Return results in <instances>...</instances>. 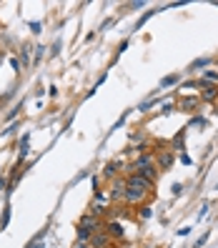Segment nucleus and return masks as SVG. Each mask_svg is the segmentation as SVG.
Listing matches in <instances>:
<instances>
[{
  "label": "nucleus",
  "instance_id": "14",
  "mask_svg": "<svg viewBox=\"0 0 218 248\" xmlns=\"http://www.w3.org/2000/svg\"><path fill=\"white\" fill-rule=\"evenodd\" d=\"M91 236H93V231L78 226V241H80V243H91Z\"/></svg>",
  "mask_w": 218,
  "mask_h": 248
},
{
  "label": "nucleus",
  "instance_id": "21",
  "mask_svg": "<svg viewBox=\"0 0 218 248\" xmlns=\"http://www.w3.org/2000/svg\"><path fill=\"white\" fill-rule=\"evenodd\" d=\"M216 5H218V3H216Z\"/></svg>",
  "mask_w": 218,
  "mask_h": 248
},
{
  "label": "nucleus",
  "instance_id": "20",
  "mask_svg": "<svg viewBox=\"0 0 218 248\" xmlns=\"http://www.w3.org/2000/svg\"><path fill=\"white\" fill-rule=\"evenodd\" d=\"M0 191H5V178H0Z\"/></svg>",
  "mask_w": 218,
  "mask_h": 248
},
{
  "label": "nucleus",
  "instance_id": "12",
  "mask_svg": "<svg viewBox=\"0 0 218 248\" xmlns=\"http://www.w3.org/2000/svg\"><path fill=\"white\" fill-rule=\"evenodd\" d=\"M138 176H143L145 181H151V183H156V176H158V170H156V166L153 168H143V170H136Z\"/></svg>",
  "mask_w": 218,
  "mask_h": 248
},
{
  "label": "nucleus",
  "instance_id": "9",
  "mask_svg": "<svg viewBox=\"0 0 218 248\" xmlns=\"http://www.w3.org/2000/svg\"><path fill=\"white\" fill-rule=\"evenodd\" d=\"M123 196H125V181L115 178V181H113V193H110V198H113V201H123Z\"/></svg>",
  "mask_w": 218,
  "mask_h": 248
},
{
  "label": "nucleus",
  "instance_id": "1",
  "mask_svg": "<svg viewBox=\"0 0 218 248\" xmlns=\"http://www.w3.org/2000/svg\"><path fill=\"white\" fill-rule=\"evenodd\" d=\"M198 88H201V100L203 103H213V100H218V85L213 83H206V80H198Z\"/></svg>",
  "mask_w": 218,
  "mask_h": 248
},
{
  "label": "nucleus",
  "instance_id": "2",
  "mask_svg": "<svg viewBox=\"0 0 218 248\" xmlns=\"http://www.w3.org/2000/svg\"><path fill=\"white\" fill-rule=\"evenodd\" d=\"M148 198V193L145 191H140V188H130V186H125V196H123V201L128 203V206H140V203Z\"/></svg>",
  "mask_w": 218,
  "mask_h": 248
},
{
  "label": "nucleus",
  "instance_id": "17",
  "mask_svg": "<svg viewBox=\"0 0 218 248\" xmlns=\"http://www.w3.org/2000/svg\"><path fill=\"white\" fill-rule=\"evenodd\" d=\"M140 218H143V221H145V218H151V208H148V206H143V213H140Z\"/></svg>",
  "mask_w": 218,
  "mask_h": 248
},
{
  "label": "nucleus",
  "instance_id": "19",
  "mask_svg": "<svg viewBox=\"0 0 218 248\" xmlns=\"http://www.w3.org/2000/svg\"><path fill=\"white\" fill-rule=\"evenodd\" d=\"M73 248H91V243H80V241H76V246Z\"/></svg>",
  "mask_w": 218,
  "mask_h": 248
},
{
  "label": "nucleus",
  "instance_id": "5",
  "mask_svg": "<svg viewBox=\"0 0 218 248\" xmlns=\"http://www.w3.org/2000/svg\"><path fill=\"white\" fill-rule=\"evenodd\" d=\"M178 108L186 110V113H196V110L201 108V98H198V95H186V98L178 100Z\"/></svg>",
  "mask_w": 218,
  "mask_h": 248
},
{
  "label": "nucleus",
  "instance_id": "4",
  "mask_svg": "<svg viewBox=\"0 0 218 248\" xmlns=\"http://www.w3.org/2000/svg\"><path fill=\"white\" fill-rule=\"evenodd\" d=\"M113 241L106 231H95L93 236H91V248H110Z\"/></svg>",
  "mask_w": 218,
  "mask_h": 248
},
{
  "label": "nucleus",
  "instance_id": "18",
  "mask_svg": "<svg viewBox=\"0 0 218 248\" xmlns=\"http://www.w3.org/2000/svg\"><path fill=\"white\" fill-rule=\"evenodd\" d=\"M173 108H176V106H173V103H166V106L161 108V113H173Z\"/></svg>",
  "mask_w": 218,
  "mask_h": 248
},
{
  "label": "nucleus",
  "instance_id": "13",
  "mask_svg": "<svg viewBox=\"0 0 218 248\" xmlns=\"http://www.w3.org/2000/svg\"><path fill=\"white\" fill-rule=\"evenodd\" d=\"M178 80H181L178 73H173V76H166V78L161 80V91H163V88H171V85H176Z\"/></svg>",
  "mask_w": 218,
  "mask_h": 248
},
{
  "label": "nucleus",
  "instance_id": "6",
  "mask_svg": "<svg viewBox=\"0 0 218 248\" xmlns=\"http://www.w3.org/2000/svg\"><path fill=\"white\" fill-rule=\"evenodd\" d=\"M78 226H83V228H88V231H103V223H100V218L98 216H93V213H85L83 218H80V223Z\"/></svg>",
  "mask_w": 218,
  "mask_h": 248
},
{
  "label": "nucleus",
  "instance_id": "16",
  "mask_svg": "<svg viewBox=\"0 0 218 248\" xmlns=\"http://www.w3.org/2000/svg\"><path fill=\"white\" fill-rule=\"evenodd\" d=\"M8 221H10V208L5 206V211H3V221H0V228H5V226H8Z\"/></svg>",
  "mask_w": 218,
  "mask_h": 248
},
{
  "label": "nucleus",
  "instance_id": "7",
  "mask_svg": "<svg viewBox=\"0 0 218 248\" xmlns=\"http://www.w3.org/2000/svg\"><path fill=\"white\" fill-rule=\"evenodd\" d=\"M173 160H176V155H173V151H161L156 158V168H161V170H168L173 166Z\"/></svg>",
  "mask_w": 218,
  "mask_h": 248
},
{
  "label": "nucleus",
  "instance_id": "15",
  "mask_svg": "<svg viewBox=\"0 0 218 248\" xmlns=\"http://www.w3.org/2000/svg\"><path fill=\"white\" fill-rule=\"evenodd\" d=\"M211 65V58H203V61H196L193 65H191V70H198V68H208Z\"/></svg>",
  "mask_w": 218,
  "mask_h": 248
},
{
  "label": "nucleus",
  "instance_id": "10",
  "mask_svg": "<svg viewBox=\"0 0 218 248\" xmlns=\"http://www.w3.org/2000/svg\"><path fill=\"white\" fill-rule=\"evenodd\" d=\"M118 168H123V160H113V163H108L106 166V178H115V176H118Z\"/></svg>",
  "mask_w": 218,
  "mask_h": 248
},
{
  "label": "nucleus",
  "instance_id": "3",
  "mask_svg": "<svg viewBox=\"0 0 218 248\" xmlns=\"http://www.w3.org/2000/svg\"><path fill=\"white\" fill-rule=\"evenodd\" d=\"M125 186H130V188H140V191H145V193H151V191H153V183H151V181H145L143 176H138L136 170L125 178Z\"/></svg>",
  "mask_w": 218,
  "mask_h": 248
},
{
  "label": "nucleus",
  "instance_id": "8",
  "mask_svg": "<svg viewBox=\"0 0 218 248\" xmlns=\"http://www.w3.org/2000/svg\"><path fill=\"white\" fill-rule=\"evenodd\" d=\"M103 231L110 236V241H121V238L125 236V233H123V226H121L118 221H110V223H106V226H103Z\"/></svg>",
  "mask_w": 218,
  "mask_h": 248
},
{
  "label": "nucleus",
  "instance_id": "11",
  "mask_svg": "<svg viewBox=\"0 0 218 248\" xmlns=\"http://www.w3.org/2000/svg\"><path fill=\"white\" fill-rule=\"evenodd\" d=\"M201 80H206V83H213V85H218V70H216V68H208V70H203Z\"/></svg>",
  "mask_w": 218,
  "mask_h": 248
}]
</instances>
